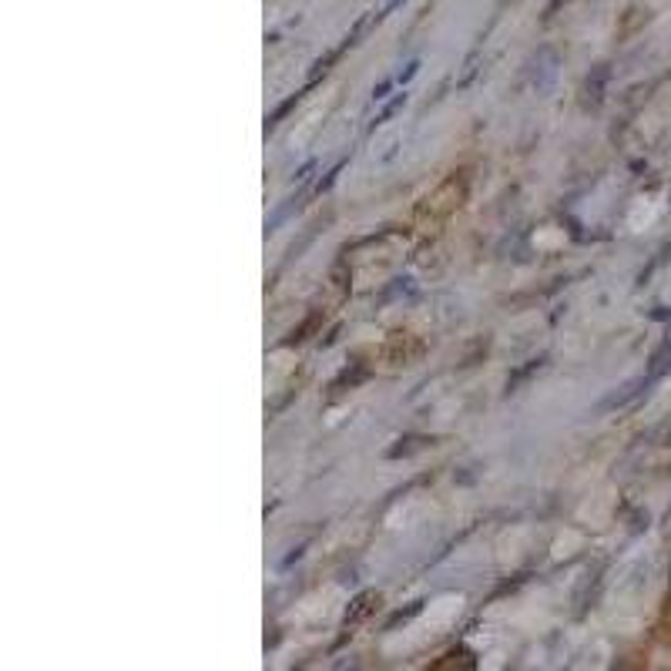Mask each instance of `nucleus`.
Instances as JSON below:
<instances>
[]
</instances>
